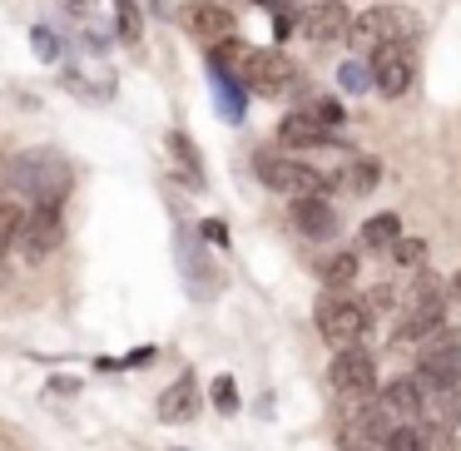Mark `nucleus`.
Here are the masks:
<instances>
[{"label":"nucleus","instance_id":"nucleus-27","mask_svg":"<svg viewBox=\"0 0 461 451\" xmlns=\"http://www.w3.org/2000/svg\"><path fill=\"white\" fill-rule=\"evenodd\" d=\"M338 80H342V90H348V95L372 90V75H367V65H362V60H348V65L338 70Z\"/></svg>","mask_w":461,"mask_h":451},{"label":"nucleus","instance_id":"nucleus-20","mask_svg":"<svg viewBox=\"0 0 461 451\" xmlns=\"http://www.w3.org/2000/svg\"><path fill=\"white\" fill-rule=\"evenodd\" d=\"M318 278L328 293H348L352 278H357V253H332V258L318 263Z\"/></svg>","mask_w":461,"mask_h":451},{"label":"nucleus","instance_id":"nucleus-22","mask_svg":"<svg viewBox=\"0 0 461 451\" xmlns=\"http://www.w3.org/2000/svg\"><path fill=\"white\" fill-rule=\"evenodd\" d=\"M437 431H441V446H447V451H461V387L451 392V397H441Z\"/></svg>","mask_w":461,"mask_h":451},{"label":"nucleus","instance_id":"nucleus-36","mask_svg":"<svg viewBox=\"0 0 461 451\" xmlns=\"http://www.w3.org/2000/svg\"><path fill=\"white\" fill-rule=\"evenodd\" d=\"M90 5H95V0H65V11H70V15H80V11L90 15Z\"/></svg>","mask_w":461,"mask_h":451},{"label":"nucleus","instance_id":"nucleus-10","mask_svg":"<svg viewBox=\"0 0 461 451\" xmlns=\"http://www.w3.org/2000/svg\"><path fill=\"white\" fill-rule=\"evenodd\" d=\"M65 239V213L60 203H35V213H25V229H21V248L31 263H41L45 253H55Z\"/></svg>","mask_w":461,"mask_h":451},{"label":"nucleus","instance_id":"nucleus-17","mask_svg":"<svg viewBox=\"0 0 461 451\" xmlns=\"http://www.w3.org/2000/svg\"><path fill=\"white\" fill-rule=\"evenodd\" d=\"M194 411H199V382L184 372L179 382H169L164 387V397H159V421H194Z\"/></svg>","mask_w":461,"mask_h":451},{"label":"nucleus","instance_id":"nucleus-1","mask_svg":"<svg viewBox=\"0 0 461 451\" xmlns=\"http://www.w3.org/2000/svg\"><path fill=\"white\" fill-rule=\"evenodd\" d=\"M0 184L15 194H31L35 203H60L65 189L75 184V164L60 149H25L15 159H5Z\"/></svg>","mask_w":461,"mask_h":451},{"label":"nucleus","instance_id":"nucleus-30","mask_svg":"<svg viewBox=\"0 0 461 451\" xmlns=\"http://www.w3.org/2000/svg\"><path fill=\"white\" fill-rule=\"evenodd\" d=\"M213 407L229 417V411H239V387H233V377H213Z\"/></svg>","mask_w":461,"mask_h":451},{"label":"nucleus","instance_id":"nucleus-25","mask_svg":"<svg viewBox=\"0 0 461 451\" xmlns=\"http://www.w3.org/2000/svg\"><path fill=\"white\" fill-rule=\"evenodd\" d=\"M213 90H219V114L239 124V120H243V85H233V80H223V75H213Z\"/></svg>","mask_w":461,"mask_h":451},{"label":"nucleus","instance_id":"nucleus-9","mask_svg":"<svg viewBox=\"0 0 461 451\" xmlns=\"http://www.w3.org/2000/svg\"><path fill=\"white\" fill-rule=\"evenodd\" d=\"M367 75H372V90L397 100V95H407L411 75H417V50L411 45H377L367 60Z\"/></svg>","mask_w":461,"mask_h":451},{"label":"nucleus","instance_id":"nucleus-35","mask_svg":"<svg viewBox=\"0 0 461 451\" xmlns=\"http://www.w3.org/2000/svg\"><path fill=\"white\" fill-rule=\"evenodd\" d=\"M253 5H263V11H273V15H278V11H293V0H253Z\"/></svg>","mask_w":461,"mask_h":451},{"label":"nucleus","instance_id":"nucleus-37","mask_svg":"<svg viewBox=\"0 0 461 451\" xmlns=\"http://www.w3.org/2000/svg\"><path fill=\"white\" fill-rule=\"evenodd\" d=\"M451 298L461 302V273H456V278H451Z\"/></svg>","mask_w":461,"mask_h":451},{"label":"nucleus","instance_id":"nucleus-13","mask_svg":"<svg viewBox=\"0 0 461 451\" xmlns=\"http://www.w3.org/2000/svg\"><path fill=\"white\" fill-rule=\"evenodd\" d=\"M348 25H352V11L342 5V0H312L308 11L298 15V31L308 35L312 45L348 41Z\"/></svg>","mask_w":461,"mask_h":451},{"label":"nucleus","instance_id":"nucleus-11","mask_svg":"<svg viewBox=\"0 0 461 451\" xmlns=\"http://www.w3.org/2000/svg\"><path fill=\"white\" fill-rule=\"evenodd\" d=\"M293 60L283 50H249V65H243V80L253 95H283L293 85Z\"/></svg>","mask_w":461,"mask_h":451},{"label":"nucleus","instance_id":"nucleus-12","mask_svg":"<svg viewBox=\"0 0 461 451\" xmlns=\"http://www.w3.org/2000/svg\"><path fill=\"white\" fill-rule=\"evenodd\" d=\"M179 21H184V31H189L194 41H203L209 50L233 35V11L223 5V0H189V5L179 11Z\"/></svg>","mask_w":461,"mask_h":451},{"label":"nucleus","instance_id":"nucleus-3","mask_svg":"<svg viewBox=\"0 0 461 451\" xmlns=\"http://www.w3.org/2000/svg\"><path fill=\"white\" fill-rule=\"evenodd\" d=\"M421 35V15L402 11V5H372L367 15L348 25V41L357 50H377V45H417Z\"/></svg>","mask_w":461,"mask_h":451},{"label":"nucleus","instance_id":"nucleus-33","mask_svg":"<svg viewBox=\"0 0 461 451\" xmlns=\"http://www.w3.org/2000/svg\"><path fill=\"white\" fill-rule=\"evenodd\" d=\"M293 31H298V15H293V11H278V15H273V35H278V41H288Z\"/></svg>","mask_w":461,"mask_h":451},{"label":"nucleus","instance_id":"nucleus-14","mask_svg":"<svg viewBox=\"0 0 461 451\" xmlns=\"http://www.w3.org/2000/svg\"><path fill=\"white\" fill-rule=\"evenodd\" d=\"M382 411H387L397 427H421V411H427V392H421L417 372L411 377H392L387 387H382Z\"/></svg>","mask_w":461,"mask_h":451},{"label":"nucleus","instance_id":"nucleus-21","mask_svg":"<svg viewBox=\"0 0 461 451\" xmlns=\"http://www.w3.org/2000/svg\"><path fill=\"white\" fill-rule=\"evenodd\" d=\"M397 239H402V219H397V213H372V219L362 223V243H367V248H392Z\"/></svg>","mask_w":461,"mask_h":451},{"label":"nucleus","instance_id":"nucleus-8","mask_svg":"<svg viewBox=\"0 0 461 451\" xmlns=\"http://www.w3.org/2000/svg\"><path fill=\"white\" fill-rule=\"evenodd\" d=\"M332 392L342 397V407H352V401H367L377 397V362H372V352L362 347H342L338 357H332V372H328Z\"/></svg>","mask_w":461,"mask_h":451},{"label":"nucleus","instance_id":"nucleus-16","mask_svg":"<svg viewBox=\"0 0 461 451\" xmlns=\"http://www.w3.org/2000/svg\"><path fill=\"white\" fill-rule=\"evenodd\" d=\"M278 140L293 144V149H328V144H332V130H328V124H318L308 110H293V114H283Z\"/></svg>","mask_w":461,"mask_h":451},{"label":"nucleus","instance_id":"nucleus-24","mask_svg":"<svg viewBox=\"0 0 461 451\" xmlns=\"http://www.w3.org/2000/svg\"><path fill=\"white\" fill-rule=\"evenodd\" d=\"M114 35H120L124 45H140L144 21H140V5H134V0H114Z\"/></svg>","mask_w":461,"mask_h":451},{"label":"nucleus","instance_id":"nucleus-19","mask_svg":"<svg viewBox=\"0 0 461 451\" xmlns=\"http://www.w3.org/2000/svg\"><path fill=\"white\" fill-rule=\"evenodd\" d=\"M164 144H169V159H174V169H179V179L189 184V189H203V159H199V149H194L189 134L174 130Z\"/></svg>","mask_w":461,"mask_h":451},{"label":"nucleus","instance_id":"nucleus-15","mask_svg":"<svg viewBox=\"0 0 461 451\" xmlns=\"http://www.w3.org/2000/svg\"><path fill=\"white\" fill-rule=\"evenodd\" d=\"M293 223H298V233L312 239V243L338 239V213H332L328 199H298L293 203Z\"/></svg>","mask_w":461,"mask_h":451},{"label":"nucleus","instance_id":"nucleus-5","mask_svg":"<svg viewBox=\"0 0 461 451\" xmlns=\"http://www.w3.org/2000/svg\"><path fill=\"white\" fill-rule=\"evenodd\" d=\"M253 169H258V179L268 184L273 194H288L293 203H298V199H322V174L308 169L303 159H293V154L258 149V154H253Z\"/></svg>","mask_w":461,"mask_h":451},{"label":"nucleus","instance_id":"nucleus-23","mask_svg":"<svg viewBox=\"0 0 461 451\" xmlns=\"http://www.w3.org/2000/svg\"><path fill=\"white\" fill-rule=\"evenodd\" d=\"M21 229H25V209L15 199H0V258L21 243Z\"/></svg>","mask_w":461,"mask_h":451},{"label":"nucleus","instance_id":"nucleus-34","mask_svg":"<svg viewBox=\"0 0 461 451\" xmlns=\"http://www.w3.org/2000/svg\"><path fill=\"white\" fill-rule=\"evenodd\" d=\"M203 233H209L213 243H229V229H223L219 219H203Z\"/></svg>","mask_w":461,"mask_h":451},{"label":"nucleus","instance_id":"nucleus-28","mask_svg":"<svg viewBox=\"0 0 461 451\" xmlns=\"http://www.w3.org/2000/svg\"><path fill=\"white\" fill-rule=\"evenodd\" d=\"M303 110H308L318 124H328V130H338V124L348 120V110H342L338 100H312V104H303Z\"/></svg>","mask_w":461,"mask_h":451},{"label":"nucleus","instance_id":"nucleus-6","mask_svg":"<svg viewBox=\"0 0 461 451\" xmlns=\"http://www.w3.org/2000/svg\"><path fill=\"white\" fill-rule=\"evenodd\" d=\"M392 427H397V421L382 411V401L367 397V401H352V407L342 411L338 441H342V451H387Z\"/></svg>","mask_w":461,"mask_h":451},{"label":"nucleus","instance_id":"nucleus-32","mask_svg":"<svg viewBox=\"0 0 461 451\" xmlns=\"http://www.w3.org/2000/svg\"><path fill=\"white\" fill-rule=\"evenodd\" d=\"M392 298H397V293H392V288H382V283H377V288H372L362 302H367V312L377 318V312H387V308H392Z\"/></svg>","mask_w":461,"mask_h":451},{"label":"nucleus","instance_id":"nucleus-2","mask_svg":"<svg viewBox=\"0 0 461 451\" xmlns=\"http://www.w3.org/2000/svg\"><path fill=\"white\" fill-rule=\"evenodd\" d=\"M417 382L431 397H451L461 387V332L456 328H437L417 342Z\"/></svg>","mask_w":461,"mask_h":451},{"label":"nucleus","instance_id":"nucleus-26","mask_svg":"<svg viewBox=\"0 0 461 451\" xmlns=\"http://www.w3.org/2000/svg\"><path fill=\"white\" fill-rule=\"evenodd\" d=\"M387 253H392V263H397V268H421V263H427V239H407V233H402Z\"/></svg>","mask_w":461,"mask_h":451},{"label":"nucleus","instance_id":"nucleus-29","mask_svg":"<svg viewBox=\"0 0 461 451\" xmlns=\"http://www.w3.org/2000/svg\"><path fill=\"white\" fill-rule=\"evenodd\" d=\"M387 451H427V437H421V427H392Z\"/></svg>","mask_w":461,"mask_h":451},{"label":"nucleus","instance_id":"nucleus-31","mask_svg":"<svg viewBox=\"0 0 461 451\" xmlns=\"http://www.w3.org/2000/svg\"><path fill=\"white\" fill-rule=\"evenodd\" d=\"M31 45H35V55H41L45 65H55V60H60V41H55V35L45 31V25H35V31H31Z\"/></svg>","mask_w":461,"mask_h":451},{"label":"nucleus","instance_id":"nucleus-7","mask_svg":"<svg viewBox=\"0 0 461 451\" xmlns=\"http://www.w3.org/2000/svg\"><path fill=\"white\" fill-rule=\"evenodd\" d=\"M441 312H447V293H441V283L431 278V273H421L417 293H411V302H407V318H402V328H397V347L417 352V342L441 328Z\"/></svg>","mask_w":461,"mask_h":451},{"label":"nucleus","instance_id":"nucleus-18","mask_svg":"<svg viewBox=\"0 0 461 451\" xmlns=\"http://www.w3.org/2000/svg\"><path fill=\"white\" fill-rule=\"evenodd\" d=\"M332 184H338L348 199H367V194L382 184V164L377 159H352V164H342V169L332 174Z\"/></svg>","mask_w":461,"mask_h":451},{"label":"nucleus","instance_id":"nucleus-4","mask_svg":"<svg viewBox=\"0 0 461 451\" xmlns=\"http://www.w3.org/2000/svg\"><path fill=\"white\" fill-rule=\"evenodd\" d=\"M318 332L332 342V347H357L362 338H367V328H372V312H367V302L362 298H352V293H322L318 298Z\"/></svg>","mask_w":461,"mask_h":451}]
</instances>
